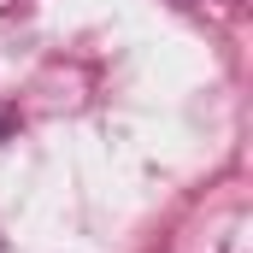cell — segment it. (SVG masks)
Here are the masks:
<instances>
[{
  "instance_id": "6da1fadb",
  "label": "cell",
  "mask_w": 253,
  "mask_h": 253,
  "mask_svg": "<svg viewBox=\"0 0 253 253\" xmlns=\"http://www.w3.org/2000/svg\"><path fill=\"white\" fill-rule=\"evenodd\" d=\"M0 129H6V118H0Z\"/></svg>"
},
{
  "instance_id": "7a4b0ae2",
  "label": "cell",
  "mask_w": 253,
  "mask_h": 253,
  "mask_svg": "<svg viewBox=\"0 0 253 253\" xmlns=\"http://www.w3.org/2000/svg\"><path fill=\"white\" fill-rule=\"evenodd\" d=\"M0 253H6V248H0Z\"/></svg>"
}]
</instances>
